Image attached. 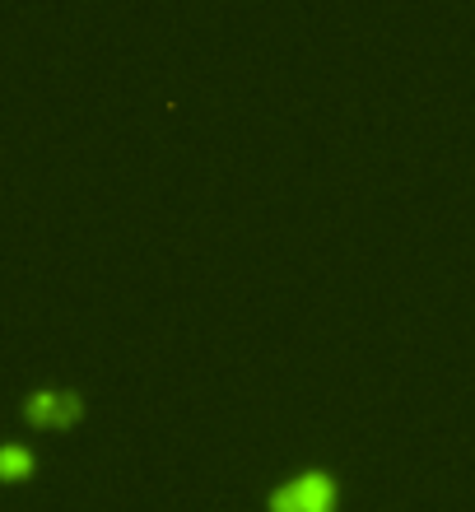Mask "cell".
I'll use <instances>...</instances> for the list:
<instances>
[{
  "mask_svg": "<svg viewBox=\"0 0 475 512\" xmlns=\"http://www.w3.org/2000/svg\"><path fill=\"white\" fill-rule=\"evenodd\" d=\"M331 503H336V480L326 471H308L275 489L271 508L275 512H331Z\"/></svg>",
  "mask_w": 475,
  "mask_h": 512,
  "instance_id": "1",
  "label": "cell"
},
{
  "mask_svg": "<svg viewBox=\"0 0 475 512\" xmlns=\"http://www.w3.org/2000/svg\"><path fill=\"white\" fill-rule=\"evenodd\" d=\"M75 410H80L75 391H33V396H28V415L33 419H52V424H61V419H70Z\"/></svg>",
  "mask_w": 475,
  "mask_h": 512,
  "instance_id": "2",
  "label": "cell"
},
{
  "mask_svg": "<svg viewBox=\"0 0 475 512\" xmlns=\"http://www.w3.org/2000/svg\"><path fill=\"white\" fill-rule=\"evenodd\" d=\"M28 466H33V457H28L19 443H5V447H0V471H5V475L28 471Z\"/></svg>",
  "mask_w": 475,
  "mask_h": 512,
  "instance_id": "3",
  "label": "cell"
}]
</instances>
